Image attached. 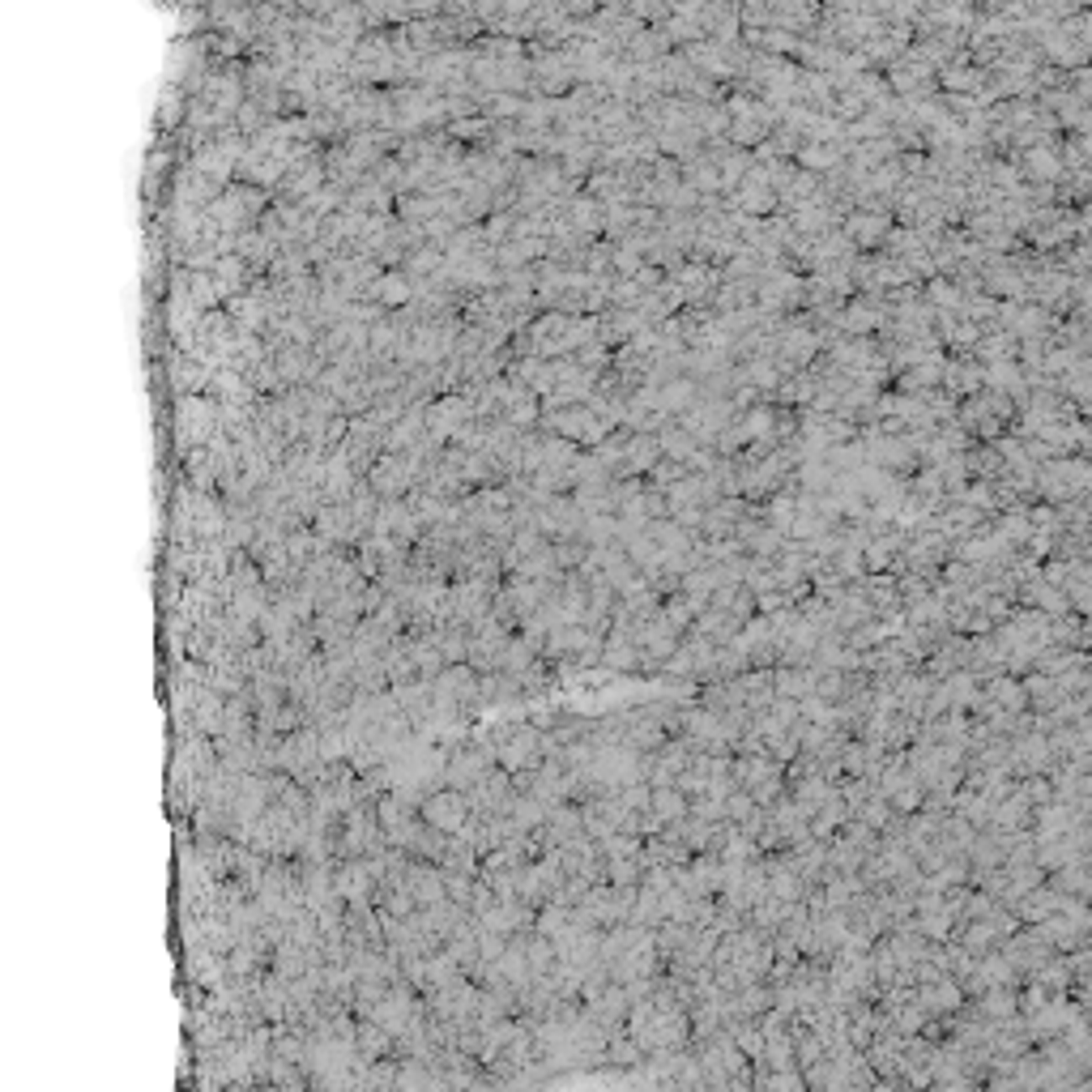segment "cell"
Segmentation results:
<instances>
[{
	"mask_svg": "<svg viewBox=\"0 0 1092 1092\" xmlns=\"http://www.w3.org/2000/svg\"><path fill=\"white\" fill-rule=\"evenodd\" d=\"M368 482H372V491H376L380 500H406V496L418 487V474H414V465H410L401 453H384V457L372 465Z\"/></svg>",
	"mask_w": 1092,
	"mask_h": 1092,
	"instance_id": "6da1fadb",
	"label": "cell"
},
{
	"mask_svg": "<svg viewBox=\"0 0 1092 1092\" xmlns=\"http://www.w3.org/2000/svg\"><path fill=\"white\" fill-rule=\"evenodd\" d=\"M372 303H380L384 312H406L414 303V282L401 269H384L372 286Z\"/></svg>",
	"mask_w": 1092,
	"mask_h": 1092,
	"instance_id": "7a4b0ae2",
	"label": "cell"
},
{
	"mask_svg": "<svg viewBox=\"0 0 1092 1092\" xmlns=\"http://www.w3.org/2000/svg\"><path fill=\"white\" fill-rule=\"evenodd\" d=\"M849 235H854L858 244H879V239L888 235V222H883L879 214H867V209H862V214L849 218Z\"/></svg>",
	"mask_w": 1092,
	"mask_h": 1092,
	"instance_id": "3957f363",
	"label": "cell"
},
{
	"mask_svg": "<svg viewBox=\"0 0 1092 1092\" xmlns=\"http://www.w3.org/2000/svg\"><path fill=\"white\" fill-rule=\"evenodd\" d=\"M457 815H461V803H457V798H436V803L427 807V819L440 824V828H453Z\"/></svg>",
	"mask_w": 1092,
	"mask_h": 1092,
	"instance_id": "277c9868",
	"label": "cell"
},
{
	"mask_svg": "<svg viewBox=\"0 0 1092 1092\" xmlns=\"http://www.w3.org/2000/svg\"><path fill=\"white\" fill-rule=\"evenodd\" d=\"M179 115H184V94H179V90L162 94V107H158V125L167 129V125H175Z\"/></svg>",
	"mask_w": 1092,
	"mask_h": 1092,
	"instance_id": "5b68a950",
	"label": "cell"
},
{
	"mask_svg": "<svg viewBox=\"0 0 1092 1092\" xmlns=\"http://www.w3.org/2000/svg\"><path fill=\"white\" fill-rule=\"evenodd\" d=\"M734 141H739V146H760V141H764V125H760V119H739V125H734Z\"/></svg>",
	"mask_w": 1092,
	"mask_h": 1092,
	"instance_id": "8992f818",
	"label": "cell"
}]
</instances>
